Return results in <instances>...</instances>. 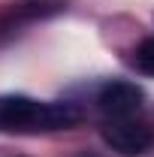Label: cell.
<instances>
[{
    "label": "cell",
    "instance_id": "cell-1",
    "mask_svg": "<svg viewBox=\"0 0 154 157\" xmlns=\"http://www.w3.org/2000/svg\"><path fill=\"white\" fill-rule=\"evenodd\" d=\"M76 121L79 109L70 103H42L24 94H0V133L67 130Z\"/></svg>",
    "mask_w": 154,
    "mask_h": 157
},
{
    "label": "cell",
    "instance_id": "cell-2",
    "mask_svg": "<svg viewBox=\"0 0 154 157\" xmlns=\"http://www.w3.org/2000/svg\"><path fill=\"white\" fill-rule=\"evenodd\" d=\"M103 142L124 157H139L154 145V133L148 124L133 118H112L103 124Z\"/></svg>",
    "mask_w": 154,
    "mask_h": 157
},
{
    "label": "cell",
    "instance_id": "cell-3",
    "mask_svg": "<svg viewBox=\"0 0 154 157\" xmlns=\"http://www.w3.org/2000/svg\"><path fill=\"white\" fill-rule=\"evenodd\" d=\"M142 97V88L133 82H106L97 94V103L109 118H130L133 112H139Z\"/></svg>",
    "mask_w": 154,
    "mask_h": 157
},
{
    "label": "cell",
    "instance_id": "cell-4",
    "mask_svg": "<svg viewBox=\"0 0 154 157\" xmlns=\"http://www.w3.org/2000/svg\"><path fill=\"white\" fill-rule=\"evenodd\" d=\"M133 63L145 73V76H154V36L142 39L136 45V55H133Z\"/></svg>",
    "mask_w": 154,
    "mask_h": 157
},
{
    "label": "cell",
    "instance_id": "cell-5",
    "mask_svg": "<svg viewBox=\"0 0 154 157\" xmlns=\"http://www.w3.org/2000/svg\"><path fill=\"white\" fill-rule=\"evenodd\" d=\"M79 157H94V154H79Z\"/></svg>",
    "mask_w": 154,
    "mask_h": 157
}]
</instances>
